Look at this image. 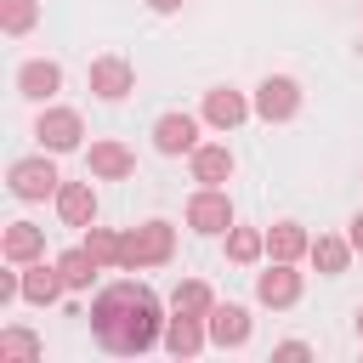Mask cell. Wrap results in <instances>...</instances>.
<instances>
[{
	"mask_svg": "<svg viewBox=\"0 0 363 363\" xmlns=\"http://www.w3.org/2000/svg\"><path fill=\"white\" fill-rule=\"evenodd\" d=\"M233 176V153L221 147V142H204V147H193V182H204V187H221Z\"/></svg>",
	"mask_w": 363,
	"mask_h": 363,
	"instance_id": "obj_17",
	"label": "cell"
},
{
	"mask_svg": "<svg viewBox=\"0 0 363 363\" xmlns=\"http://www.w3.org/2000/svg\"><path fill=\"white\" fill-rule=\"evenodd\" d=\"M255 102H244L233 85H216V91H204V125H216V130H233V125H244V113H250Z\"/></svg>",
	"mask_w": 363,
	"mask_h": 363,
	"instance_id": "obj_9",
	"label": "cell"
},
{
	"mask_svg": "<svg viewBox=\"0 0 363 363\" xmlns=\"http://www.w3.org/2000/svg\"><path fill=\"white\" fill-rule=\"evenodd\" d=\"M153 147L170 153V159H176V153H193V147H199V119H193V113H164V119L153 125Z\"/></svg>",
	"mask_w": 363,
	"mask_h": 363,
	"instance_id": "obj_8",
	"label": "cell"
},
{
	"mask_svg": "<svg viewBox=\"0 0 363 363\" xmlns=\"http://www.w3.org/2000/svg\"><path fill=\"white\" fill-rule=\"evenodd\" d=\"M187 227H193V233H227V227H233V199H227L221 187H199V193L187 199Z\"/></svg>",
	"mask_w": 363,
	"mask_h": 363,
	"instance_id": "obj_6",
	"label": "cell"
},
{
	"mask_svg": "<svg viewBox=\"0 0 363 363\" xmlns=\"http://www.w3.org/2000/svg\"><path fill=\"white\" fill-rule=\"evenodd\" d=\"M62 267H45V261H28L23 267V301H34V306H51V301H62Z\"/></svg>",
	"mask_w": 363,
	"mask_h": 363,
	"instance_id": "obj_12",
	"label": "cell"
},
{
	"mask_svg": "<svg viewBox=\"0 0 363 363\" xmlns=\"http://www.w3.org/2000/svg\"><path fill=\"white\" fill-rule=\"evenodd\" d=\"M57 187H62V176H57V164H51L45 153H40V159H17V164H11V193H17V199H28V204H34V199H51Z\"/></svg>",
	"mask_w": 363,
	"mask_h": 363,
	"instance_id": "obj_5",
	"label": "cell"
},
{
	"mask_svg": "<svg viewBox=\"0 0 363 363\" xmlns=\"http://www.w3.org/2000/svg\"><path fill=\"white\" fill-rule=\"evenodd\" d=\"M306 255H312V267H318V272H346V261H352V244L323 233V238H312V250H306Z\"/></svg>",
	"mask_w": 363,
	"mask_h": 363,
	"instance_id": "obj_21",
	"label": "cell"
},
{
	"mask_svg": "<svg viewBox=\"0 0 363 363\" xmlns=\"http://www.w3.org/2000/svg\"><path fill=\"white\" fill-rule=\"evenodd\" d=\"M85 250H91V255H96L102 267H108V261L119 267V238H113L108 227H85Z\"/></svg>",
	"mask_w": 363,
	"mask_h": 363,
	"instance_id": "obj_25",
	"label": "cell"
},
{
	"mask_svg": "<svg viewBox=\"0 0 363 363\" xmlns=\"http://www.w3.org/2000/svg\"><path fill=\"white\" fill-rule=\"evenodd\" d=\"M91 329L108 352H125V357H142L147 346H159L164 335V318H159V301L147 284H108L91 306Z\"/></svg>",
	"mask_w": 363,
	"mask_h": 363,
	"instance_id": "obj_1",
	"label": "cell"
},
{
	"mask_svg": "<svg viewBox=\"0 0 363 363\" xmlns=\"http://www.w3.org/2000/svg\"><path fill=\"white\" fill-rule=\"evenodd\" d=\"M295 108H301V85H295L289 74H267V79L255 85V113H261L267 125H284Z\"/></svg>",
	"mask_w": 363,
	"mask_h": 363,
	"instance_id": "obj_3",
	"label": "cell"
},
{
	"mask_svg": "<svg viewBox=\"0 0 363 363\" xmlns=\"http://www.w3.org/2000/svg\"><path fill=\"white\" fill-rule=\"evenodd\" d=\"M40 250H45V233H40L34 221H11V227H6V261L28 267V261H40Z\"/></svg>",
	"mask_w": 363,
	"mask_h": 363,
	"instance_id": "obj_19",
	"label": "cell"
},
{
	"mask_svg": "<svg viewBox=\"0 0 363 363\" xmlns=\"http://www.w3.org/2000/svg\"><path fill=\"white\" fill-rule=\"evenodd\" d=\"M57 267H62V284H68V289H91V278H96V267H102V261L79 244V250H68Z\"/></svg>",
	"mask_w": 363,
	"mask_h": 363,
	"instance_id": "obj_22",
	"label": "cell"
},
{
	"mask_svg": "<svg viewBox=\"0 0 363 363\" xmlns=\"http://www.w3.org/2000/svg\"><path fill=\"white\" fill-rule=\"evenodd\" d=\"M57 216H62L68 227H91V221H96V193H91V182H62V187H57Z\"/></svg>",
	"mask_w": 363,
	"mask_h": 363,
	"instance_id": "obj_11",
	"label": "cell"
},
{
	"mask_svg": "<svg viewBox=\"0 0 363 363\" xmlns=\"http://www.w3.org/2000/svg\"><path fill=\"white\" fill-rule=\"evenodd\" d=\"M85 164H91V176H102V182H119V176H130V170H136V159H130V147H125V142H91Z\"/></svg>",
	"mask_w": 363,
	"mask_h": 363,
	"instance_id": "obj_14",
	"label": "cell"
},
{
	"mask_svg": "<svg viewBox=\"0 0 363 363\" xmlns=\"http://www.w3.org/2000/svg\"><path fill=\"white\" fill-rule=\"evenodd\" d=\"M204 323H210V340H216L221 352L250 340V312H244V306H210V318H204Z\"/></svg>",
	"mask_w": 363,
	"mask_h": 363,
	"instance_id": "obj_15",
	"label": "cell"
},
{
	"mask_svg": "<svg viewBox=\"0 0 363 363\" xmlns=\"http://www.w3.org/2000/svg\"><path fill=\"white\" fill-rule=\"evenodd\" d=\"M164 346H170L176 357H199V346H204V318H193V312L164 318Z\"/></svg>",
	"mask_w": 363,
	"mask_h": 363,
	"instance_id": "obj_16",
	"label": "cell"
},
{
	"mask_svg": "<svg viewBox=\"0 0 363 363\" xmlns=\"http://www.w3.org/2000/svg\"><path fill=\"white\" fill-rule=\"evenodd\" d=\"M227 255H233L238 267L261 261V255H267V233H255V227H227Z\"/></svg>",
	"mask_w": 363,
	"mask_h": 363,
	"instance_id": "obj_20",
	"label": "cell"
},
{
	"mask_svg": "<svg viewBox=\"0 0 363 363\" xmlns=\"http://www.w3.org/2000/svg\"><path fill=\"white\" fill-rule=\"evenodd\" d=\"M34 136H40V147H45V153H74V147H79V136H85V125H79V113H74V108H45V113L34 119Z\"/></svg>",
	"mask_w": 363,
	"mask_h": 363,
	"instance_id": "obj_4",
	"label": "cell"
},
{
	"mask_svg": "<svg viewBox=\"0 0 363 363\" xmlns=\"http://www.w3.org/2000/svg\"><path fill=\"white\" fill-rule=\"evenodd\" d=\"M85 79H91V91H96L102 102H119V96L130 91V62H125V57H96Z\"/></svg>",
	"mask_w": 363,
	"mask_h": 363,
	"instance_id": "obj_10",
	"label": "cell"
},
{
	"mask_svg": "<svg viewBox=\"0 0 363 363\" xmlns=\"http://www.w3.org/2000/svg\"><path fill=\"white\" fill-rule=\"evenodd\" d=\"M357 335H363V312H357Z\"/></svg>",
	"mask_w": 363,
	"mask_h": 363,
	"instance_id": "obj_29",
	"label": "cell"
},
{
	"mask_svg": "<svg viewBox=\"0 0 363 363\" xmlns=\"http://www.w3.org/2000/svg\"><path fill=\"white\" fill-rule=\"evenodd\" d=\"M34 17H40L34 0H0V23H6V34H28Z\"/></svg>",
	"mask_w": 363,
	"mask_h": 363,
	"instance_id": "obj_24",
	"label": "cell"
},
{
	"mask_svg": "<svg viewBox=\"0 0 363 363\" xmlns=\"http://www.w3.org/2000/svg\"><path fill=\"white\" fill-rule=\"evenodd\" d=\"M0 357H40V340L28 329H0Z\"/></svg>",
	"mask_w": 363,
	"mask_h": 363,
	"instance_id": "obj_26",
	"label": "cell"
},
{
	"mask_svg": "<svg viewBox=\"0 0 363 363\" xmlns=\"http://www.w3.org/2000/svg\"><path fill=\"white\" fill-rule=\"evenodd\" d=\"M153 11H182V0H147Z\"/></svg>",
	"mask_w": 363,
	"mask_h": 363,
	"instance_id": "obj_28",
	"label": "cell"
},
{
	"mask_svg": "<svg viewBox=\"0 0 363 363\" xmlns=\"http://www.w3.org/2000/svg\"><path fill=\"white\" fill-rule=\"evenodd\" d=\"M170 306L176 312H193V318H210V306H216V295L199 284V278H187V284H176V295H170Z\"/></svg>",
	"mask_w": 363,
	"mask_h": 363,
	"instance_id": "obj_23",
	"label": "cell"
},
{
	"mask_svg": "<svg viewBox=\"0 0 363 363\" xmlns=\"http://www.w3.org/2000/svg\"><path fill=\"white\" fill-rule=\"evenodd\" d=\"M352 250H357V255H363V216H357V221H352Z\"/></svg>",
	"mask_w": 363,
	"mask_h": 363,
	"instance_id": "obj_27",
	"label": "cell"
},
{
	"mask_svg": "<svg viewBox=\"0 0 363 363\" xmlns=\"http://www.w3.org/2000/svg\"><path fill=\"white\" fill-rule=\"evenodd\" d=\"M176 255V227L170 221H142L119 238V267L136 272V267H164Z\"/></svg>",
	"mask_w": 363,
	"mask_h": 363,
	"instance_id": "obj_2",
	"label": "cell"
},
{
	"mask_svg": "<svg viewBox=\"0 0 363 363\" xmlns=\"http://www.w3.org/2000/svg\"><path fill=\"white\" fill-rule=\"evenodd\" d=\"M255 301H261V306H295V301H301V272H295V261H272V267L255 278Z\"/></svg>",
	"mask_w": 363,
	"mask_h": 363,
	"instance_id": "obj_7",
	"label": "cell"
},
{
	"mask_svg": "<svg viewBox=\"0 0 363 363\" xmlns=\"http://www.w3.org/2000/svg\"><path fill=\"white\" fill-rule=\"evenodd\" d=\"M57 85H62V68H57V62H45V57H34V62H23V68H17V91H23L28 102L57 96Z\"/></svg>",
	"mask_w": 363,
	"mask_h": 363,
	"instance_id": "obj_13",
	"label": "cell"
},
{
	"mask_svg": "<svg viewBox=\"0 0 363 363\" xmlns=\"http://www.w3.org/2000/svg\"><path fill=\"white\" fill-rule=\"evenodd\" d=\"M306 250H312V238H306L301 221H278V227H267V255H272V261H301Z\"/></svg>",
	"mask_w": 363,
	"mask_h": 363,
	"instance_id": "obj_18",
	"label": "cell"
}]
</instances>
